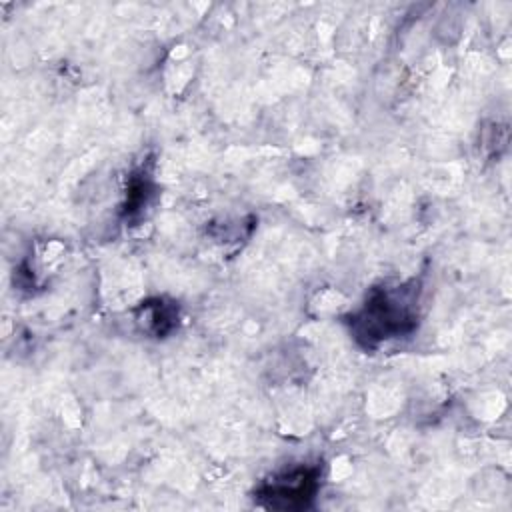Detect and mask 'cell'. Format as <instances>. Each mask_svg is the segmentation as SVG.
Listing matches in <instances>:
<instances>
[{
	"mask_svg": "<svg viewBox=\"0 0 512 512\" xmlns=\"http://www.w3.org/2000/svg\"><path fill=\"white\" fill-rule=\"evenodd\" d=\"M422 286L416 278L374 286L346 316L352 338L366 350L410 336L420 322Z\"/></svg>",
	"mask_w": 512,
	"mask_h": 512,
	"instance_id": "cell-1",
	"label": "cell"
},
{
	"mask_svg": "<svg viewBox=\"0 0 512 512\" xmlns=\"http://www.w3.org/2000/svg\"><path fill=\"white\" fill-rule=\"evenodd\" d=\"M322 470L318 464H296L262 480L256 500L270 510H304L320 490Z\"/></svg>",
	"mask_w": 512,
	"mask_h": 512,
	"instance_id": "cell-2",
	"label": "cell"
},
{
	"mask_svg": "<svg viewBox=\"0 0 512 512\" xmlns=\"http://www.w3.org/2000/svg\"><path fill=\"white\" fill-rule=\"evenodd\" d=\"M178 320V310L174 304H166L162 298L142 302L136 314V322L142 326V330L154 334V336H166Z\"/></svg>",
	"mask_w": 512,
	"mask_h": 512,
	"instance_id": "cell-3",
	"label": "cell"
},
{
	"mask_svg": "<svg viewBox=\"0 0 512 512\" xmlns=\"http://www.w3.org/2000/svg\"><path fill=\"white\" fill-rule=\"evenodd\" d=\"M152 180L146 172H138L130 178L128 182V190H126V202H124V212L128 216H134L136 212H140L144 206H148L152 192Z\"/></svg>",
	"mask_w": 512,
	"mask_h": 512,
	"instance_id": "cell-4",
	"label": "cell"
}]
</instances>
